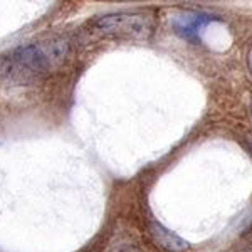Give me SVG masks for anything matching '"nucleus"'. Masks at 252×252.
Listing matches in <instances>:
<instances>
[{
  "instance_id": "1",
  "label": "nucleus",
  "mask_w": 252,
  "mask_h": 252,
  "mask_svg": "<svg viewBox=\"0 0 252 252\" xmlns=\"http://www.w3.org/2000/svg\"><path fill=\"white\" fill-rule=\"evenodd\" d=\"M67 54L69 44L66 40L31 44L10 56L5 72L15 81H31L63 64Z\"/></svg>"
},
{
  "instance_id": "2",
  "label": "nucleus",
  "mask_w": 252,
  "mask_h": 252,
  "mask_svg": "<svg viewBox=\"0 0 252 252\" xmlns=\"http://www.w3.org/2000/svg\"><path fill=\"white\" fill-rule=\"evenodd\" d=\"M93 31L101 35L113 37H133L146 39L153 31V19L141 12H120L96 19L93 22Z\"/></svg>"
},
{
  "instance_id": "3",
  "label": "nucleus",
  "mask_w": 252,
  "mask_h": 252,
  "mask_svg": "<svg viewBox=\"0 0 252 252\" xmlns=\"http://www.w3.org/2000/svg\"><path fill=\"white\" fill-rule=\"evenodd\" d=\"M217 20L215 15L205 14V12H185L173 19V31L180 37L189 40H198L200 32L209 26L210 22Z\"/></svg>"
},
{
  "instance_id": "4",
  "label": "nucleus",
  "mask_w": 252,
  "mask_h": 252,
  "mask_svg": "<svg viewBox=\"0 0 252 252\" xmlns=\"http://www.w3.org/2000/svg\"><path fill=\"white\" fill-rule=\"evenodd\" d=\"M148 232L152 235L153 242L166 252H184L189 249L187 241H184L180 235L173 234L172 230H168L160 222H150Z\"/></svg>"
},
{
  "instance_id": "5",
  "label": "nucleus",
  "mask_w": 252,
  "mask_h": 252,
  "mask_svg": "<svg viewBox=\"0 0 252 252\" xmlns=\"http://www.w3.org/2000/svg\"><path fill=\"white\" fill-rule=\"evenodd\" d=\"M109 252H141V251L135 246H129V244H121V246H116L115 249H111Z\"/></svg>"
},
{
  "instance_id": "6",
  "label": "nucleus",
  "mask_w": 252,
  "mask_h": 252,
  "mask_svg": "<svg viewBox=\"0 0 252 252\" xmlns=\"http://www.w3.org/2000/svg\"><path fill=\"white\" fill-rule=\"evenodd\" d=\"M249 67H251V72H252V49L249 52Z\"/></svg>"
}]
</instances>
